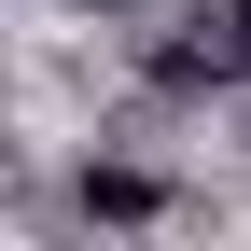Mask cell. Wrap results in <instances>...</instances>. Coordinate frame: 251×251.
Listing matches in <instances>:
<instances>
[{
  "label": "cell",
  "instance_id": "obj_1",
  "mask_svg": "<svg viewBox=\"0 0 251 251\" xmlns=\"http://www.w3.org/2000/svg\"><path fill=\"white\" fill-rule=\"evenodd\" d=\"M84 209H112V224H153V168H84Z\"/></svg>",
  "mask_w": 251,
  "mask_h": 251
},
{
  "label": "cell",
  "instance_id": "obj_2",
  "mask_svg": "<svg viewBox=\"0 0 251 251\" xmlns=\"http://www.w3.org/2000/svg\"><path fill=\"white\" fill-rule=\"evenodd\" d=\"M70 14H126V0H70Z\"/></svg>",
  "mask_w": 251,
  "mask_h": 251
}]
</instances>
